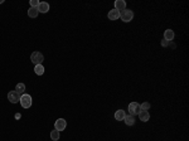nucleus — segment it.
Instances as JSON below:
<instances>
[{"instance_id": "obj_19", "label": "nucleus", "mask_w": 189, "mask_h": 141, "mask_svg": "<svg viewBox=\"0 0 189 141\" xmlns=\"http://www.w3.org/2000/svg\"><path fill=\"white\" fill-rule=\"evenodd\" d=\"M29 4H30V8H38V5H39V1H38V0H30Z\"/></svg>"}, {"instance_id": "obj_21", "label": "nucleus", "mask_w": 189, "mask_h": 141, "mask_svg": "<svg viewBox=\"0 0 189 141\" xmlns=\"http://www.w3.org/2000/svg\"><path fill=\"white\" fill-rule=\"evenodd\" d=\"M1 3H4V0H0V4H1Z\"/></svg>"}, {"instance_id": "obj_13", "label": "nucleus", "mask_w": 189, "mask_h": 141, "mask_svg": "<svg viewBox=\"0 0 189 141\" xmlns=\"http://www.w3.org/2000/svg\"><path fill=\"white\" fill-rule=\"evenodd\" d=\"M125 116H126V113L123 110H117V111L115 112V119L117 120V121H123Z\"/></svg>"}, {"instance_id": "obj_6", "label": "nucleus", "mask_w": 189, "mask_h": 141, "mask_svg": "<svg viewBox=\"0 0 189 141\" xmlns=\"http://www.w3.org/2000/svg\"><path fill=\"white\" fill-rule=\"evenodd\" d=\"M8 99L12 104H16V102L20 101V95L16 91H10L8 93Z\"/></svg>"}, {"instance_id": "obj_3", "label": "nucleus", "mask_w": 189, "mask_h": 141, "mask_svg": "<svg viewBox=\"0 0 189 141\" xmlns=\"http://www.w3.org/2000/svg\"><path fill=\"white\" fill-rule=\"evenodd\" d=\"M30 61L37 66V64H42V62L44 61V57L40 52H33L30 54Z\"/></svg>"}, {"instance_id": "obj_2", "label": "nucleus", "mask_w": 189, "mask_h": 141, "mask_svg": "<svg viewBox=\"0 0 189 141\" xmlns=\"http://www.w3.org/2000/svg\"><path fill=\"white\" fill-rule=\"evenodd\" d=\"M121 20L122 22H125V23H129V22H131V20L134 19V12L132 10H130V9H125L123 12L121 13Z\"/></svg>"}, {"instance_id": "obj_16", "label": "nucleus", "mask_w": 189, "mask_h": 141, "mask_svg": "<svg viewBox=\"0 0 189 141\" xmlns=\"http://www.w3.org/2000/svg\"><path fill=\"white\" fill-rule=\"evenodd\" d=\"M59 131H57V130H53V131H50V139L53 141H58L59 140Z\"/></svg>"}, {"instance_id": "obj_10", "label": "nucleus", "mask_w": 189, "mask_h": 141, "mask_svg": "<svg viewBox=\"0 0 189 141\" xmlns=\"http://www.w3.org/2000/svg\"><path fill=\"white\" fill-rule=\"evenodd\" d=\"M115 9L116 10H125L126 9V1H123V0H116L115 1Z\"/></svg>"}, {"instance_id": "obj_8", "label": "nucleus", "mask_w": 189, "mask_h": 141, "mask_svg": "<svg viewBox=\"0 0 189 141\" xmlns=\"http://www.w3.org/2000/svg\"><path fill=\"white\" fill-rule=\"evenodd\" d=\"M48 10H49V4L46 1H42V3H39V5H38V12L39 13H48Z\"/></svg>"}, {"instance_id": "obj_1", "label": "nucleus", "mask_w": 189, "mask_h": 141, "mask_svg": "<svg viewBox=\"0 0 189 141\" xmlns=\"http://www.w3.org/2000/svg\"><path fill=\"white\" fill-rule=\"evenodd\" d=\"M33 104V99H32V96L28 95V93H23L20 96V105H22L23 108H29Z\"/></svg>"}, {"instance_id": "obj_7", "label": "nucleus", "mask_w": 189, "mask_h": 141, "mask_svg": "<svg viewBox=\"0 0 189 141\" xmlns=\"http://www.w3.org/2000/svg\"><path fill=\"white\" fill-rule=\"evenodd\" d=\"M107 16L110 20H117L120 16H121V12H119V10H116V9H112L108 12Z\"/></svg>"}, {"instance_id": "obj_17", "label": "nucleus", "mask_w": 189, "mask_h": 141, "mask_svg": "<svg viewBox=\"0 0 189 141\" xmlns=\"http://www.w3.org/2000/svg\"><path fill=\"white\" fill-rule=\"evenodd\" d=\"M15 91L18 92V93H24V91H25V84L24 83H18L16 84V87H15Z\"/></svg>"}, {"instance_id": "obj_14", "label": "nucleus", "mask_w": 189, "mask_h": 141, "mask_svg": "<svg viewBox=\"0 0 189 141\" xmlns=\"http://www.w3.org/2000/svg\"><path fill=\"white\" fill-rule=\"evenodd\" d=\"M38 14H39V12H38V8H29L28 15L30 16V18H37Z\"/></svg>"}, {"instance_id": "obj_20", "label": "nucleus", "mask_w": 189, "mask_h": 141, "mask_svg": "<svg viewBox=\"0 0 189 141\" xmlns=\"http://www.w3.org/2000/svg\"><path fill=\"white\" fill-rule=\"evenodd\" d=\"M160 43H161V47H168V46H169V42H168V40H165V39H163Z\"/></svg>"}, {"instance_id": "obj_11", "label": "nucleus", "mask_w": 189, "mask_h": 141, "mask_svg": "<svg viewBox=\"0 0 189 141\" xmlns=\"http://www.w3.org/2000/svg\"><path fill=\"white\" fill-rule=\"evenodd\" d=\"M174 32L171 29H166L165 32H164V39L168 40V42H171V40L174 39Z\"/></svg>"}, {"instance_id": "obj_12", "label": "nucleus", "mask_w": 189, "mask_h": 141, "mask_svg": "<svg viewBox=\"0 0 189 141\" xmlns=\"http://www.w3.org/2000/svg\"><path fill=\"white\" fill-rule=\"evenodd\" d=\"M123 121H125V123L128 126H134L135 125V116L132 115H126L125 119H123Z\"/></svg>"}, {"instance_id": "obj_9", "label": "nucleus", "mask_w": 189, "mask_h": 141, "mask_svg": "<svg viewBox=\"0 0 189 141\" xmlns=\"http://www.w3.org/2000/svg\"><path fill=\"white\" fill-rule=\"evenodd\" d=\"M139 119H140V121H143V122H147L149 121V119H150V113L149 111H140L139 113Z\"/></svg>"}, {"instance_id": "obj_4", "label": "nucleus", "mask_w": 189, "mask_h": 141, "mask_svg": "<svg viewBox=\"0 0 189 141\" xmlns=\"http://www.w3.org/2000/svg\"><path fill=\"white\" fill-rule=\"evenodd\" d=\"M140 111H141L140 104H137V102H131V104L129 105V112H130V115H132V116L139 115Z\"/></svg>"}, {"instance_id": "obj_18", "label": "nucleus", "mask_w": 189, "mask_h": 141, "mask_svg": "<svg viewBox=\"0 0 189 141\" xmlns=\"http://www.w3.org/2000/svg\"><path fill=\"white\" fill-rule=\"evenodd\" d=\"M140 107H141L143 111H149V110H150V104H149V102H143V104L140 105Z\"/></svg>"}, {"instance_id": "obj_5", "label": "nucleus", "mask_w": 189, "mask_h": 141, "mask_svg": "<svg viewBox=\"0 0 189 141\" xmlns=\"http://www.w3.org/2000/svg\"><path fill=\"white\" fill-rule=\"evenodd\" d=\"M67 127V122L64 119H58L56 122H54V130H57V131H63L64 129Z\"/></svg>"}, {"instance_id": "obj_15", "label": "nucleus", "mask_w": 189, "mask_h": 141, "mask_svg": "<svg viewBox=\"0 0 189 141\" xmlns=\"http://www.w3.org/2000/svg\"><path fill=\"white\" fill-rule=\"evenodd\" d=\"M34 72H35V74H38V76H42L44 73V67L42 64H37V66L34 67Z\"/></svg>"}]
</instances>
